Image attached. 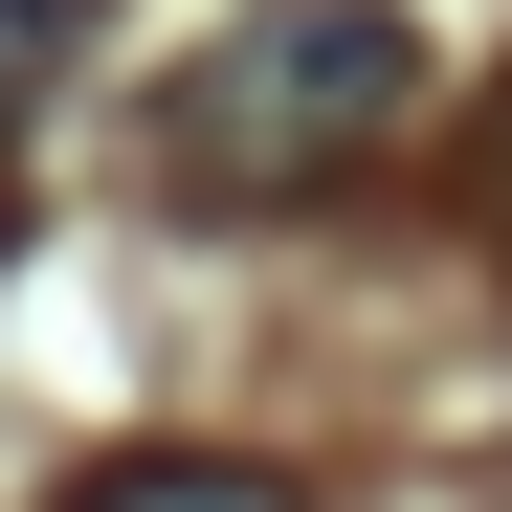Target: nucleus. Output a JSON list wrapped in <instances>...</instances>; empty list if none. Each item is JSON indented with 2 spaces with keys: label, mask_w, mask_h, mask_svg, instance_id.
<instances>
[{
  "label": "nucleus",
  "mask_w": 512,
  "mask_h": 512,
  "mask_svg": "<svg viewBox=\"0 0 512 512\" xmlns=\"http://www.w3.org/2000/svg\"><path fill=\"white\" fill-rule=\"evenodd\" d=\"M423 112V23L401 0H245L156 67V179L179 201H334L379 179Z\"/></svg>",
  "instance_id": "nucleus-1"
},
{
  "label": "nucleus",
  "mask_w": 512,
  "mask_h": 512,
  "mask_svg": "<svg viewBox=\"0 0 512 512\" xmlns=\"http://www.w3.org/2000/svg\"><path fill=\"white\" fill-rule=\"evenodd\" d=\"M67 512H312L290 468H245V446H134V468H90Z\"/></svg>",
  "instance_id": "nucleus-2"
},
{
  "label": "nucleus",
  "mask_w": 512,
  "mask_h": 512,
  "mask_svg": "<svg viewBox=\"0 0 512 512\" xmlns=\"http://www.w3.org/2000/svg\"><path fill=\"white\" fill-rule=\"evenodd\" d=\"M468 179H490V223H512V112H490V156H468Z\"/></svg>",
  "instance_id": "nucleus-4"
},
{
  "label": "nucleus",
  "mask_w": 512,
  "mask_h": 512,
  "mask_svg": "<svg viewBox=\"0 0 512 512\" xmlns=\"http://www.w3.org/2000/svg\"><path fill=\"white\" fill-rule=\"evenodd\" d=\"M67 67H90V0H0V134H45Z\"/></svg>",
  "instance_id": "nucleus-3"
}]
</instances>
